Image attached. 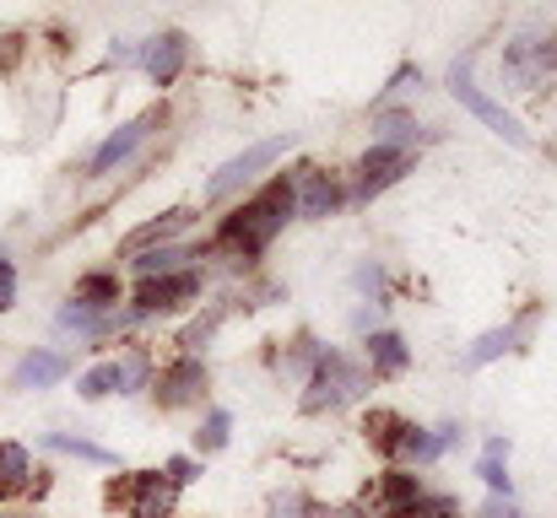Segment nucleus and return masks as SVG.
<instances>
[{
  "mask_svg": "<svg viewBox=\"0 0 557 518\" xmlns=\"http://www.w3.org/2000/svg\"><path fill=\"white\" fill-rule=\"evenodd\" d=\"M71 303H82V308H92V314H109V308L120 303V276H114V270H87V276L71 287Z\"/></svg>",
  "mask_w": 557,
  "mask_h": 518,
  "instance_id": "16",
  "label": "nucleus"
},
{
  "mask_svg": "<svg viewBox=\"0 0 557 518\" xmlns=\"http://www.w3.org/2000/svg\"><path fill=\"white\" fill-rule=\"evenodd\" d=\"M444 448H438V438L428 432V427H417V421H406L400 427V443H395V454L389 459H400V465H433Z\"/></svg>",
  "mask_w": 557,
  "mask_h": 518,
  "instance_id": "19",
  "label": "nucleus"
},
{
  "mask_svg": "<svg viewBox=\"0 0 557 518\" xmlns=\"http://www.w3.org/2000/svg\"><path fill=\"white\" fill-rule=\"evenodd\" d=\"M293 200H298V216L304 222H325L342 205V184L325 168H298L293 173Z\"/></svg>",
  "mask_w": 557,
  "mask_h": 518,
  "instance_id": "11",
  "label": "nucleus"
},
{
  "mask_svg": "<svg viewBox=\"0 0 557 518\" xmlns=\"http://www.w3.org/2000/svg\"><path fill=\"white\" fill-rule=\"evenodd\" d=\"M487 459H509V438H487Z\"/></svg>",
  "mask_w": 557,
  "mask_h": 518,
  "instance_id": "33",
  "label": "nucleus"
},
{
  "mask_svg": "<svg viewBox=\"0 0 557 518\" xmlns=\"http://www.w3.org/2000/svg\"><path fill=\"white\" fill-rule=\"evenodd\" d=\"M363 394H369V367H358V362L342 356V351H320V367H314L309 383H304V410H309V416L342 410V405H352V400H363Z\"/></svg>",
  "mask_w": 557,
  "mask_h": 518,
  "instance_id": "2",
  "label": "nucleus"
},
{
  "mask_svg": "<svg viewBox=\"0 0 557 518\" xmlns=\"http://www.w3.org/2000/svg\"><path fill=\"white\" fill-rule=\"evenodd\" d=\"M27 476H33V454L22 443H0V503L27 497V487H33Z\"/></svg>",
  "mask_w": 557,
  "mask_h": 518,
  "instance_id": "17",
  "label": "nucleus"
},
{
  "mask_svg": "<svg viewBox=\"0 0 557 518\" xmlns=\"http://www.w3.org/2000/svg\"><path fill=\"white\" fill-rule=\"evenodd\" d=\"M422 136H417V119L411 114H379L373 119V147H400V152H411Z\"/></svg>",
  "mask_w": 557,
  "mask_h": 518,
  "instance_id": "21",
  "label": "nucleus"
},
{
  "mask_svg": "<svg viewBox=\"0 0 557 518\" xmlns=\"http://www.w3.org/2000/svg\"><path fill=\"white\" fill-rule=\"evenodd\" d=\"M531 325H536V319L525 314V319H515V325H504V330H487L482 341H476L471 351H466V367H487V362H498L504 351H515V345H520L525 336H531Z\"/></svg>",
  "mask_w": 557,
  "mask_h": 518,
  "instance_id": "15",
  "label": "nucleus"
},
{
  "mask_svg": "<svg viewBox=\"0 0 557 518\" xmlns=\"http://www.w3.org/2000/svg\"><path fill=\"white\" fill-rule=\"evenodd\" d=\"M400 427H406V416H395V410H384V405L363 416V438H369V443L379 448V454H384V459L395 454V443H400Z\"/></svg>",
  "mask_w": 557,
  "mask_h": 518,
  "instance_id": "22",
  "label": "nucleus"
},
{
  "mask_svg": "<svg viewBox=\"0 0 557 518\" xmlns=\"http://www.w3.org/2000/svg\"><path fill=\"white\" fill-rule=\"evenodd\" d=\"M200 298V270H180V276H158V281H141L131 314L136 319H152V314H174Z\"/></svg>",
  "mask_w": 557,
  "mask_h": 518,
  "instance_id": "8",
  "label": "nucleus"
},
{
  "mask_svg": "<svg viewBox=\"0 0 557 518\" xmlns=\"http://www.w3.org/2000/svg\"><path fill=\"white\" fill-rule=\"evenodd\" d=\"M476 518H525V514H520V503H515V497H487Z\"/></svg>",
  "mask_w": 557,
  "mask_h": 518,
  "instance_id": "29",
  "label": "nucleus"
},
{
  "mask_svg": "<svg viewBox=\"0 0 557 518\" xmlns=\"http://www.w3.org/2000/svg\"><path fill=\"white\" fill-rule=\"evenodd\" d=\"M103 503L120 508L125 518H174L180 487L163 470H131V476H120V481L103 487Z\"/></svg>",
  "mask_w": 557,
  "mask_h": 518,
  "instance_id": "3",
  "label": "nucleus"
},
{
  "mask_svg": "<svg viewBox=\"0 0 557 518\" xmlns=\"http://www.w3.org/2000/svg\"><path fill=\"white\" fill-rule=\"evenodd\" d=\"M189 60V38L185 33H158V38H147L141 43V65H147V76L158 81V87H174L180 81V71H185Z\"/></svg>",
  "mask_w": 557,
  "mask_h": 518,
  "instance_id": "12",
  "label": "nucleus"
},
{
  "mask_svg": "<svg viewBox=\"0 0 557 518\" xmlns=\"http://www.w3.org/2000/svg\"><path fill=\"white\" fill-rule=\"evenodd\" d=\"M363 345H369V372H379V378H395V372H406V362H411V351H406V341H400L395 330H373Z\"/></svg>",
  "mask_w": 557,
  "mask_h": 518,
  "instance_id": "18",
  "label": "nucleus"
},
{
  "mask_svg": "<svg viewBox=\"0 0 557 518\" xmlns=\"http://www.w3.org/2000/svg\"><path fill=\"white\" fill-rule=\"evenodd\" d=\"M358 287H363V292H379V287H384V270H379V265H363V270H358Z\"/></svg>",
  "mask_w": 557,
  "mask_h": 518,
  "instance_id": "32",
  "label": "nucleus"
},
{
  "mask_svg": "<svg viewBox=\"0 0 557 518\" xmlns=\"http://www.w3.org/2000/svg\"><path fill=\"white\" fill-rule=\"evenodd\" d=\"M476 476H482V481L493 487V497H515V481H509V459H487V454H482Z\"/></svg>",
  "mask_w": 557,
  "mask_h": 518,
  "instance_id": "27",
  "label": "nucleus"
},
{
  "mask_svg": "<svg viewBox=\"0 0 557 518\" xmlns=\"http://www.w3.org/2000/svg\"><path fill=\"white\" fill-rule=\"evenodd\" d=\"M82 400H103V394H120V362H98L82 372Z\"/></svg>",
  "mask_w": 557,
  "mask_h": 518,
  "instance_id": "24",
  "label": "nucleus"
},
{
  "mask_svg": "<svg viewBox=\"0 0 557 518\" xmlns=\"http://www.w3.org/2000/svg\"><path fill=\"white\" fill-rule=\"evenodd\" d=\"M163 476H169V481H174V487H189V481H195V476H200V465H195V459H189V454H174V459H169V465H163Z\"/></svg>",
  "mask_w": 557,
  "mask_h": 518,
  "instance_id": "28",
  "label": "nucleus"
},
{
  "mask_svg": "<svg viewBox=\"0 0 557 518\" xmlns=\"http://www.w3.org/2000/svg\"><path fill=\"white\" fill-rule=\"evenodd\" d=\"M271 518H320V508H309L304 497H282V503L271 508Z\"/></svg>",
  "mask_w": 557,
  "mask_h": 518,
  "instance_id": "30",
  "label": "nucleus"
},
{
  "mask_svg": "<svg viewBox=\"0 0 557 518\" xmlns=\"http://www.w3.org/2000/svg\"><path fill=\"white\" fill-rule=\"evenodd\" d=\"M417 503H422V481L406 476V470H384V476H373V487L363 492L358 514L363 518H400V514H411Z\"/></svg>",
  "mask_w": 557,
  "mask_h": 518,
  "instance_id": "7",
  "label": "nucleus"
},
{
  "mask_svg": "<svg viewBox=\"0 0 557 518\" xmlns=\"http://www.w3.org/2000/svg\"><path fill=\"white\" fill-rule=\"evenodd\" d=\"M293 216H298V200H293V178L282 173V178L260 184V189L216 227V243L233 249V260H255V254H265V249L276 243V232H282Z\"/></svg>",
  "mask_w": 557,
  "mask_h": 518,
  "instance_id": "1",
  "label": "nucleus"
},
{
  "mask_svg": "<svg viewBox=\"0 0 557 518\" xmlns=\"http://www.w3.org/2000/svg\"><path fill=\"white\" fill-rule=\"evenodd\" d=\"M54 454H71V459H87V465H114V454L109 448H98V443H87V438H65V432H49L44 438Z\"/></svg>",
  "mask_w": 557,
  "mask_h": 518,
  "instance_id": "26",
  "label": "nucleus"
},
{
  "mask_svg": "<svg viewBox=\"0 0 557 518\" xmlns=\"http://www.w3.org/2000/svg\"><path fill=\"white\" fill-rule=\"evenodd\" d=\"M185 227H189V211H169V216L147 222L141 232H131V238H125V249H131V254H141V249H163V243H169L174 232H185Z\"/></svg>",
  "mask_w": 557,
  "mask_h": 518,
  "instance_id": "20",
  "label": "nucleus"
},
{
  "mask_svg": "<svg viewBox=\"0 0 557 518\" xmlns=\"http://www.w3.org/2000/svg\"><path fill=\"white\" fill-rule=\"evenodd\" d=\"M411 173V152H400V147H369L363 152V163H358V200H373V194H384L389 184H400Z\"/></svg>",
  "mask_w": 557,
  "mask_h": 518,
  "instance_id": "10",
  "label": "nucleus"
},
{
  "mask_svg": "<svg viewBox=\"0 0 557 518\" xmlns=\"http://www.w3.org/2000/svg\"><path fill=\"white\" fill-rule=\"evenodd\" d=\"M65 372H71V356H65V351H27L11 383H16V389H49V383H60Z\"/></svg>",
  "mask_w": 557,
  "mask_h": 518,
  "instance_id": "14",
  "label": "nucleus"
},
{
  "mask_svg": "<svg viewBox=\"0 0 557 518\" xmlns=\"http://www.w3.org/2000/svg\"><path fill=\"white\" fill-rule=\"evenodd\" d=\"M282 152H287V136L255 141L249 152H238L233 163H222V168H216L211 178H206V200H227V194H238V189H244V184H249L255 173H260V168H271V163H276Z\"/></svg>",
  "mask_w": 557,
  "mask_h": 518,
  "instance_id": "6",
  "label": "nucleus"
},
{
  "mask_svg": "<svg viewBox=\"0 0 557 518\" xmlns=\"http://www.w3.org/2000/svg\"><path fill=\"white\" fill-rule=\"evenodd\" d=\"M227 432H233V416H227V410H206V421H200V432H195V448H200V454H222V448H227Z\"/></svg>",
  "mask_w": 557,
  "mask_h": 518,
  "instance_id": "25",
  "label": "nucleus"
},
{
  "mask_svg": "<svg viewBox=\"0 0 557 518\" xmlns=\"http://www.w3.org/2000/svg\"><path fill=\"white\" fill-rule=\"evenodd\" d=\"M320 518H363V514H358V503H352V508H320Z\"/></svg>",
  "mask_w": 557,
  "mask_h": 518,
  "instance_id": "34",
  "label": "nucleus"
},
{
  "mask_svg": "<svg viewBox=\"0 0 557 518\" xmlns=\"http://www.w3.org/2000/svg\"><path fill=\"white\" fill-rule=\"evenodd\" d=\"M152 383V356L147 351H125L120 356V394H141Z\"/></svg>",
  "mask_w": 557,
  "mask_h": 518,
  "instance_id": "23",
  "label": "nucleus"
},
{
  "mask_svg": "<svg viewBox=\"0 0 557 518\" xmlns=\"http://www.w3.org/2000/svg\"><path fill=\"white\" fill-rule=\"evenodd\" d=\"M169 125V109H147L141 119H131V125H120L98 152H92V163H87V178H109V173L120 168V163H131L141 147H147V136H158Z\"/></svg>",
  "mask_w": 557,
  "mask_h": 518,
  "instance_id": "5",
  "label": "nucleus"
},
{
  "mask_svg": "<svg viewBox=\"0 0 557 518\" xmlns=\"http://www.w3.org/2000/svg\"><path fill=\"white\" fill-rule=\"evenodd\" d=\"M5 308H16V270H11V260H0V314Z\"/></svg>",
  "mask_w": 557,
  "mask_h": 518,
  "instance_id": "31",
  "label": "nucleus"
},
{
  "mask_svg": "<svg viewBox=\"0 0 557 518\" xmlns=\"http://www.w3.org/2000/svg\"><path fill=\"white\" fill-rule=\"evenodd\" d=\"M200 389H206V367H200V356H174V362L158 367V378H152V394H158L163 410H185V405H195Z\"/></svg>",
  "mask_w": 557,
  "mask_h": 518,
  "instance_id": "9",
  "label": "nucleus"
},
{
  "mask_svg": "<svg viewBox=\"0 0 557 518\" xmlns=\"http://www.w3.org/2000/svg\"><path fill=\"white\" fill-rule=\"evenodd\" d=\"M471 60H476V54H460V60L449 65V92H455V98H460V103H466V109H471V114L487 125V130H498L509 147H525V141H531V136H525V125H520L504 103H493V98H487V92L471 81Z\"/></svg>",
  "mask_w": 557,
  "mask_h": 518,
  "instance_id": "4",
  "label": "nucleus"
},
{
  "mask_svg": "<svg viewBox=\"0 0 557 518\" xmlns=\"http://www.w3.org/2000/svg\"><path fill=\"white\" fill-rule=\"evenodd\" d=\"M195 260H200V249H189V243H163V249H141V254H131V270H136L141 281H158V276L195 270Z\"/></svg>",
  "mask_w": 557,
  "mask_h": 518,
  "instance_id": "13",
  "label": "nucleus"
}]
</instances>
